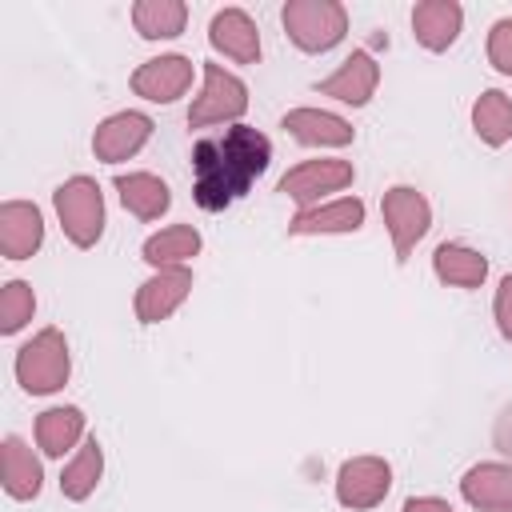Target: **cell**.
Wrapping results in <instances>:
<instances>
[{"mask_svg": "<svg viewBox=\"0 0 512 512\" xmlns=\"http://www.w3.org/2000/svg\"><path fill=\"white\" fill-rule=\"evenodd\" d=\"M272 164V140L260 128L232 124L192 148V196L204 212H224Z\"/></svg>", "mask_w": 512, "mask_h": 512, "instance_id": "obj_1", "label": "cell"}, {"mask_svg": "<svg viewBox=\"0 0 512 512\" xmlns=\"http://www.w3.org/2000/svg\"><path fill=\"white\" fill-rule=\"evenodd\" d=\"M280 24L300 52H332L348 36V8L340 0H288Z\"/></svg>", "mask_w": 512, "mask_h": 512, "instance_id": "obj_2", "label": "cell"}, {"mask_svg": "<svg viewBox=\"0 0 512 512\" xmlns=\"http://www.w3.org/2000/svg\"><path fill=\"white\" fill-rule=\"evenodd\" d=\"M68 372H72V356H68V340L60 328H40L16 352V380L28 396L60 392L68 384Z\"/></svg>", "mask_w": 512, "mask_h": 512, "instance_id": "obj_3", "label": "cell"}, {"mask_svg": "<svg viewBox=\"0 0 512 512\" xmlns=\"http://www.w3.org/2000/svg\"><path fill=\"white\" fill-rule=\"evenodd\" d=\"M52 204H56L64 236L76 248H92L104 236V192L92 176H68L52 192Z\"/></svg>", "mask_w": 512, "mask_h": 512, "instance_id": "obj_4", "label": "cell"}, {"mask_svg": "<svg viewBox=\"0 0 512 512\" xmlns=\"http://www.w3.org/2000/svg\"><path fill=\"white\" fill-rule=\"evenodd\" d=\"M248 112V84L228 72L224 64L204 60V84L200 96L188 108V128H212V124H236Z\"/></svg>", "mask_w": 512, "mask_h": 512, "instance_id": "obj_5", "label": "cell"}, {"mask_svg": "<svg viewBox=\"0 0 512 512\" xmlns=\"http://www.w3.org/2000/svg\"><path fill=\"white\" fill-rule=\"evenodd\" d=\"M380 212H384V224H388V236H392V248H396V260L404 264L412 256V248L428 236L432 228V204L424 200L420 188L412 184H392L380 200Z\"/></svg>", "mask_w": 512, "mask_h": 512, "instance_id": "obj_6", "label": "cell"}, {"mask_svg": "<svg viewBox=\"0 0 512 512\" xmlns=\"http://www.w3.org/2000/svg\"><path fill=\"white\" fill-rule=\"evenodd\" d=\"M352 180H356L352 160L320 156V160H304V164L288 168V172L280 176L276 192H284V196L296 200L300 208H312V204H324L328 192H344Z\"/></svg>", "mask_w": 512, "mask_h": 512, "instance_id": "obj_7", "label": "cell"}, {"mask_svg": "<svg viewBox=\"0 0 512 512\" xmlns=\"http://www.w3.org/2000/svg\"><path fill=\"white\" fill-rule=\"evenodd\" d=\"M392 488V464L384 456H352L336 472V500L352 512H368L384 504Z\"/></svg>", "mask_w": 512, "mask_h": 512, "instance_id": "obj_8", "label": "cell"}, {"mask_svg": "<svg viewBox=\"0 0 512 512\" xmlns=\"http://www.w3.org/2000/svg\"><path fill=\"white\" fill-rule=\"evenodd\" d=\"M148 140H152V116L128 108V112H112V116H104L96 124L92 152L104 164H120V160H132Z\"/></svg>", "mask_w": 512, "mask_h": 512, "instance_id": "obj_9", "label": "cell"}, {"mask_svg": "<svg viewBox=\"0 0 512 512\" xmlns=\"http://www.w3.org/2000/svg\"><path fill=\"white\" fill-rule=\"evenodd\" d=\"M192 88V60L180 52L152 56L132 72V92L152 104H172Z\"/></svg>", "mask_w": 512, "mask_h": 512, "instance_id": "obj_10", "label": "cell"}, {"mask_svg": "<svg viewBox=\"0 0 512 512\" xmlns=\"http://www.w3.org/2000/svg\"><path fill=\"white\" fill-rule=\"evenodd\" d=\"M192 292V268H160L136 288V320L160 324L168 320Z\"/></svg>", "mask_w": 512, "mask_h": 512, "instance_id": "obj_11", "label": "cell"}, {"mask_svg": "<svg viewBox=\"0 0 512 512\" xmlns=\"http://www.w3.org/2000/svg\"><path fill=\"white\" fill-rule=\"evenodd\" d=\"M376 84H380V64L372 60V52L356 48L352 56H344V64H340L332 76H324V80L316 84V92H320V96H332V100H340V104L364 108V104L376 96Z\"/></svg>", "mask_w": 512, "mask_h": 512, "instance_id": "obj_12", "label": "cell"}, {"mask_svg": "<svg viewBox=\"0 0 512 512\" xmlns=\"http://www.w3.org/2000/svg\"><path fill=\"white\" fill-rule=\"evenodd\" d=\"M360 228H364V200H356V196L300 208L288 220L292 236H344V232H360Z\"/></svg>", "mask_w": 512, "mask_h": 512, "instance_id": "obj_13", "label": "cell"}, {"mask_svg": "<svg viewBox=\"0 0 512 512\" xmlns=\"http://www.w3.org/2000/svg\"><path fill=\"white\" fill-rule=\"evenodd\" d=\"M280 128L308 148H344L356 140V128L328 108H292V112H284Z\"/></svg>", "mask_w": 512, "mask_h": 512, "instance_id": "obj_14", "label": "cell"}, {"mask_svg": "<svg viewBox=\"0 0 512 512\" xmlns=\"http://www.w3.org/2000/svg\"><path fill=\"white\" fill-rule=\"evenodd\" d=\"M44 244V216L28 200L0 204V252L4 260H28Z\"/></svg>", "mask_w": 512, "mask_h": 512, "instance_id": "obj_15", "label": "cell"}, {"mask_svg": "<svg viewBox=\"0 0 512 512\" xmlns=\"http://www.w3.org/2000/svg\"><path fill=\"white\" fill-rule=\"evenodd\" d=\"M208 44L224 52L236 64H256L260 60V28L244 8H220L208 24Z\"/></svg>", "mask_w": 512, "mask_h": 512, "instance_id": "obj_16", "label": "cell"}, {"mask_svg": "<svg viewBox=\"0 0 512 512\" xmlns=\"http://www.w3.org/2000/svg\"><path fill=\"white\" fill-rule=\"evenodd\" d=\"M460 496L480 512H512V464L484 460L460 476Z\"/></svg>", "mask_w": 512, "mask_h": 512, "instance_id": "obj_17", "label": "cell"}, {"mask_svg": "<svg viewBox=\"0 0 512 512\" xmlns=\"http://www.w3.org/2000/svg\"><path fill=\"white\" fill-rule=\"evenodd\" d=\"M464 28V8L456 0H424L412 8V36L428 52H448Z\"/></svg>", "mask_w": 512, "mask_h": 512, "instance_id": "obj_18", "label": "cell"}, {"mask_svg": "<svg viewBox=\"0 0 512 512\" xmlns=\"http://www.w3.org/2000/svg\"><path fill=\"white\" fill-rule=\"evenodd\" d=\"M432 272H436V280L448 284V288H480V284L488 280V256H484L480 248L444 240V244L432 252Z\"/></svg>", "mask_w": 512, "mask_h": 512, "instance_id": "obj_19", "label": "cell"}, {"mask_svg": "<svg viewBox=\"0 0 512 512\" xmlns=\"http://www.w3.org/2000/svg\"><path fill=\"white\" fill-rule=\"evenodd\" d=\"M116 196L136 220H160L172 208L168 184L152 172H120L116 176Z\"/></svg>", "mask_w": 512, "mask_h": 512, "instance_id": "obj_20", "label": "cell"}, {"mask_svg": "<svg viewBox=\"0 0 512 512\" xmlns=\"http://www.w3.org/2000/svg\"><path fill=\"white\" fill-rule=\"evenodd\" d=\"M84 440V412L76 404H56L36 416V444L44 456H64Z\"/></svg>", "mask_w": 512, "mask_h": 512, "instance_id": "obj_21", "label": "cell"}, {"mask_svg": "<svg viewBox=\"0 0 512 512\" xmlns=\"http://www.w3.org/2000/svg\"><path fill=\"white\" fill-rule=\"evenodd\" d=\"M200 252V232L192 224H168L160 232H152L140 248L144 264H152L156 272L160 268H188V260Z\"/></svg>", "mask_w": 512, "mask_h": 512, "instance_id": "obj_22", "label": "cell"}, {"mask_svg": "<svg viewBox=\"0 0 512 512\" xmlns=\"http://www.w3.org/2000/svg\"><path fill=\"white\" fill-rule=\"evenodd\" d=\"M4 492L12 500H36L44 488V468L20 436H4Z\"/></svg>", "mask_w": 512, "mask_h": 512, "instance_id": "obj_23", "label": "cell"}, {"mask_svg": "<svg viewBox=\"0 0 512 512\" xmlns=\"http://www.w3.org/2000/svg\"><path fill=\"white\" fill-rule=\"evenodd\" d=\"M100 476H104V448H100L96 436H88V440L76 448V456L64 464V472H60V492H64V500H76V504L88 500V496L96 492Z\"/></svg>", "mask_w": 512, "mask_h": 512, "instance_id": "obj_24", "label": "cell"}, {"mask_svg": "<svg viewBox=\"0 0 512 512\" xmlns=\"http://www.w3.org/2000/svg\"><path fill=\"white\" fill-rule=\"evenodd\" d=\"M132 24L144 40H176L188 24V4L184 0H136Z\"/></svg>", "mask_w": 512, "mask_h": 512, "instance_id": "obj_25", "label": "cell"}, {"mask_svg": "<svg viewBox=\"0 0 512 512\" xmlns=\"http://www.w3.org/2000/svg\"><path fill=\"white\" fill-rule=\"evenodd\" d=\"M472 132L488 148H504L512 140V96H504L500 88L480 92L472 104Z\"/></svg>", "mask_w": 512, "mask_h": 512, "instance_id": "obj_26", "label": "cell"}, {"mask_svg": "<svg viewBox=\"0 0 512 512\" xmlns=\"http://www.w3.org/2000/svg\"><path fill=\"white\" fill-rule=\"evenodd\" d=\"M36 312V296H32V284L28 280H8L4 292H0V332L4 336H16Z\"/></svg>", "mask_w": 512, "mask_h": 512, "instance_id": "obj_27", "label": "cell"}, {"mask_svg": "<svg viewBox=\"0 0 512 512\" xmlns=\"http://www.w3.org/2000/svg\"><path fill=\"white\" fill-rule=\"evenodd\" d=\"M488 64L500 76H512V16H504L488 28Z\"/></svg>", "mask_w": 512, "mask_h": 512, "instance_id": "obj_28", "label": "cell"}, {"mask_svg": "<svg viewBox=\"0 0 512 512\" xmlns=\"http://www.w3.org/2000/svg\"><path fill=\"white\" fill-rule=\"evenodd\" d=\"M492 316H496V328L504 340H512V272L496 284V296H492Z\"/></svg>", "mask_w": 512, "mask_h": 512, "instance_id": "obj_29", "label": "cell"}, {"mask_svg": "<svg viewBox=\"0 0 512 512\" xmlns=\"http://www.w3.org/2000/svg\"><path fill=\"white\" fill-rule=\"evenodd\" d=\"M400 512H456V508L448 500H440V496H408Z\"/></svg>", "mask_w": 512, "mask_h": 512, "instance_id": "obj_30", "label": "cell"}, {"mask_svg": "<svg viewBox=\"0 0 512 512\" xmlns=\"http://www.w3.org/2000/svg\"><path fill=\"white\" fill-rule=\"evenodd\" d=\"M496 444L512 456V408H508V412L500 416V424H496Z\"/></svg>", "mask_w": 512, "mask_h": 512, "instance_id": "obj_31", "label": "cell"}]
</instances>
